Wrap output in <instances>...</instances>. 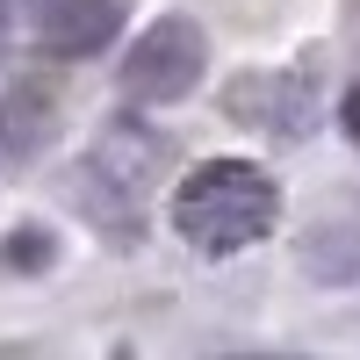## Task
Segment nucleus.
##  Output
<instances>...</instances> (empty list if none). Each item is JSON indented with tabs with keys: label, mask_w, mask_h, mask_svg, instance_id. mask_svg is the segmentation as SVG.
Here are the masks:
<instances>
[{
	"label": "nucleus",
	"mask_w": 360,
	"mask_h": 360,
	"mask_svg": "<svg viewBox=\"0 0 360 360\" xmlns=\"http://www.w3.org/2000/svg\"><path fill=\"white\" fill-rule=\"evenodd\" d=\"M281 217V188L274 173L252 159H209L173 188V231L188 238L202 259H231L252 252Z\"/></svg>",
	"instance_id": "1"
},
{
	"label": "nucleus",
	"mask_w": 360,
	"mask_h": 360,
	"mask_svg": "<svg viewBox=\"0 0 360 360\" xmlns=\"http://www.w3.org/2000/svg\"><path fill=\"white\" fill-rule=\"evenodd\" d=\"M159 159H166V144H159L152 130L108 123L101 144H94V152L79 159V173H72V202L86 209V224L130 238V231L144 224V180L159 173Z\"/></svg>",
	"instance_id": "2"
},
{
	"label": "nucleus",
	"mask_w": 360,
	"mask_h": 360,
	"mask_svg": "<svg viewBox=\"0 0 360 360\" xmlns=\"http://www.w3.org/2000/svg\"><path fill=\"white\" fill-rule=\"evenodd\" d=\"M209 72V37L202 22L188 15H159L144 37L123 51V94L144 108H166V101H188Z\"/></svg>",
	"instance_id": "3"
},
{
	"label": "nucleus",
	"mask_w": 360,
	"mask_h": 360,
	"mask_svg": "<svg viewBox=\"0 0 360 360\" xmlns=\"http://www.w3.org/2000/svg\"><path fill=\"white\" fill-rule=\"evenodd\" d=\"M224 108L238 115L245 130H259V137H281V144H295V137H310L317 130V86L303 79V72H245L224 94Z\"/></svg>",
	"instance_id": "4"
},
{
	"label": "nucleus",
	"mask_w": 360,
	"mask_h": 360,
	"mask_svg": "<svg viewBox=\"0 0 360 360\" xmlns=\"http://www.w3.org/2000/svg\"><path fill=\"white\" fill-rule=\"evenodd\" d=\"M115 37H123V0H37V22H29V44L58 65L101 58Z\"/></svg>",
	"instance_id": "5"
},
{
	"label": "nucleus",
	"mask_w": 360,
	"mask_h": 360,
	"mask_svg": "<svg viewBox=\"0 0 360 360\" xmlns=\"http://www.w3.org/2000/svg\"><path fill=\"white\" fill-rule=\"evenodd\" d=\"M44 123H51V94L44 86H15L0 101V159H22L44 144Z\"/></svg>",
	"instance_id": "6"
},
{
	"label": "nucleus",
	"mask_w": 360,
	"mask_h": 360,
	"mask_svg": "<svg viewBox=\"0 0 360 360\" xmlns=\"http://www.w3.org/2000/svg\"><path fill=\"white\" fill-rule=\"evenodd\" d=\"M8 29H15V8L0 0V58H8Z\"/></svg>",
	"instance_id": "7"
}]
</instances>
